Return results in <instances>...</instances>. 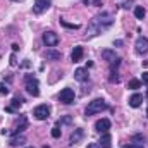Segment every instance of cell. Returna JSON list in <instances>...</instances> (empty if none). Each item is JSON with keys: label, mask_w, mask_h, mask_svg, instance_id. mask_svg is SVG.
<instances>
[{"label": "cell", "mask_w": 148, "mask_h": 148, "mask_svg": "<svg viewBox=\"0 0 148 148\" xmlns=\"http://www.w3.org/2000/svg\"><path fill=\"white\" fill-rule=\"evenodd\" d=\"M86 148H100V145H98V143H90Z\"/></svg>", "instance_id": "obj_28"}, {"label": "cell", "mask_w": 148, "mask_h": 148, "mask_svg": "<svg viewBox=\"0 0 148 148\" xmlns=\"http://www.w3.org/2000/svg\"><path fill=\"white\" fill-rule=\"evenodd\" d=\"M147 115H148V109H147Z\"/></svg>", "instance_id": "obj_34"}, {"label": "cell", "mask_w": 148, "mask_h": 148, "mask_svg": "<svg viewBox=\"0 0 148 148\" xmlns=\"http://www.w3.org/2000/svg\"><path fill=\"white\" fill-rule=\"evenodd\" d=\"M102 57H103L107 62H114V60H115V53H114L112 50H103V52H102Z\"/></svg>", "instance_id": "obj_17"}, {"label": "cell", "mask_w": 148, "mask_h": 148, "mask_svg": "<svg viewBox=\"0 0 148 148\" xmlns=\"http://www.w3.org/2000/svg\"><path fill=\"white\" fill-rule=\"evenodd\" d=\"M47 59H48V60H60V52L48 50V52H47Z\"/></svg>", "instance_id": "obj_18"}, {"label": "cell", "mask_w": 148, "mask_h": 148, "mask_svg": "<svg viewBox=\"0 0 148 148\" xmlns=\"http://www.w3.org/2000/svg\"><path fill=\"white\" fill-rule=\"evenodd\" d=\"M109 105H107V102L105 100H102V98H97V100H93V102H90V105L86 107V115H93V114H98V112L105 110Z\"/></svg>", "instance_id": "obj_2"}, {"label": "cell", "mask_w": 148, "mask_h": 148, "mask_svg": "<svg viewBox=\"0 0 148 148\" xmlns=\"http://www.w3.org/2000/svg\"><path fill=\"white\" fill-rule=\"evenodd\" d=\"M127 88H129V90H138V88H141V81H140V79H131V81L127 83Z\"/></svg>", "instance_id": "obj_20"}, {"label": "cell", "mask_w": 148, "mask_h": 148, "mask_svg": "<svg viewBox=\"0 0 148 148\" xmlns=\"http://www.w3.org/2000/svg\"><path fill=\"white\" fill-rule=\"evenodd\" d=\"M26 91L31 95V97H38L40 95V84H38V79L33 76H26Z\"/></svg>", "instance_id": "obj_3"}, {"label": "cell", "mask_w": 148, "mask_h": 148, "mask_svg": "<svg viewBox=\"0 0 148 148\" xmlns=\"http://www.w3.org/2000/svg\"><path fill=\"white\" fill-rule=\"evenodd\" d=\"M109 79H110V83H119V76H117V73H114V71H112Z\"/></svg>", "instance_id": "obj_24"}, {"label": "cell", "mask_w": 148, "mask_h": 148, "mask_svg": "<svg viewBox=\"0 0 148 148\" xmlns=\"http://www.w3.org/2000/svg\"><path fill=\"white\" fill-rule=\"evenodd\" d=\"M14 2H19V0H14Z\"/></svg>", "instance_id": "obj_35"}, {"label": "cell", "mask_w": 148, "mask_h": 148, "mask_svg": "<svg viewBox=\"0 0 148 148\" xmlns=\"http://www.w3.org/2000/svg\"><path fill=\"white\" fill-rule=\"evenodd\" d=\"M26 148H35V147H26Z\"/></svg>", "instance_id": "obj_32"}, {"label": "cell", "mask_w": 148, "mask_h": 148, "mask_svg": "<svg viewBox=\"0 0 148 148\" xmlns=\"http://www.w3.org/2000/svg\"><path fill=\"white\" fill-rule=\"evenodd\" d=\"M43 148H50V147H48V145H45V147H43Z\"/></svg>", "instance_id": "obj_31"}, {"label": "cell", "mask_w": 148, "mask_h": 148, "mask_svg": "<svg viewBox=\"0 0 148 148\" xmlns=\"http://www.w3.org/2000/svg\"><path fill=\"white\" fill-rule=\"evenodd\" d=\"M52 136H53V138H60V127H59V124L53 126V129H52Z\"/></svg>", "instance_id": "obj_23"}, {"label": "cell", "mask_w": 148, "mask_h": 148, "mask_svg": "<svg viewBox=\"0 0 148 148\" xmlns=\"http://www.w3.org/2000/svg\"><path fill=\"white\" fill-rule=\"evenodd\" d=\"M43 43L47 47H55L59 43V35L53 33V31H45L43 33Z\"/></svg>", "instance_id": "obj_8"}, {"label": "cell", "mask_w": 148, "mask_h": 148, "mask_svg": "<svg viewBox=\"0 0 148 148\" xmlns=\"http://www.w3.org/2000/svg\"><path fill=\"white\" fill-rule=\"evenodd\" d=\"M112 24H114V17H112L110 14L97 16V17H93V19L90 21V24H88V35H86V36L88 38L97 36V35L107 31Z\"/></svg>", "instance_id": "obj_1"}, {"label": "cell", "mask_w": 148, "mask_h": 148, "mask_svg": "<svg viewBox=\"0 0 148 148\" xmlns=\"http://www.w3.org/2000/svg\"><path fill=\"white\" fill-rule=\"evenodd\" d=\"M12 50H14V52H17V50H19V47H17V43H14V45H12Z\"/></svg>", "instance_id": "obj_30"}, {"label": "cell", "mask_w": 148, "mask_h": 148, "mask_svg": "<svg viewBox=\"0 0 148 148\" xmlns=\"http://www.w3.org/2000/svg\"><path fill=\"white\" fill-rule=\"evenodd\" d=\"M10 66H16V57H14V55L10 57Z\"/></svg>", "instance_id": "obj_29"}, {"label": "cell", "mask_w": 148, "mask_h": 148, "mask_svg": "<svg viewBox=\"0 0 148 148\" xmlns=\"http://www.w3.org/2000/svg\"><path fill=\"white\" fill-rule=\"evenodd\" d=\"M95 129H97L100 134H102V133H109V129H110V121H109V119H100V121H97Z\"/></svg>", "instance_id": "obj_9"}, {"label": "cell", "mask_w": 148, "mask_h": 148, "mask_svg": "<svg viewBox=\"0 0 148 148\" xmlns=\"http://www.w3.org/2000/svg\"><path fill=\"white\" fill-rule=\"evenodd\" d=\"M26 127H28V121H26V117H24V115H21V117H19V121H17V124H16L14 133H16V134H19V133H23Z\"/></svg>", "instance_id": "obj_13"}, {"label": "cell", "mask_w": 148, "mask_h": 148, "mask_svg": "<svg viewBox=\"0 0 148 148\" xmlns=\"http://www.w3.org/2000/svg\"><path fill=\"white\" fill-rule=\"evenodd\" d=\"M141 81H143L145 84H148V73H143V77H141Z\"/></svg>", "instance_id": "obj_27"}, {"label": "cell", "mask_w": 148, "mask_h": 148, "mask_svg": "<svg viewBox=\"0 0 148 148\" xmlns=\"http://www.w3.org/2000/svg\"><path fill=\"white\" fill-rule=\"evenodd\" d=\"M124 148H143L140 143H129V145H126Z\"/></svg>", "instance_id": "obj_26"}, {"label": "cell", "mask_w": 148, "mask_h": 148, "mask_svg": "<svg viewBox=\"0 0 148 148\" xmlns=\"http://www.w3.org/2000/svg\"><path fill=\"white\" fill-rule=\"evenodd\" d=\"M33 115L36 117L38 121H45V119H48V115H50V107L48 105H38L36 109L33 110Z\"/></svg>", "instance_id": "obj_5"}, {"label": "cell", "mask_w": 148, "mask_h": 148, "mask_svg": "<svg viewBox=\"0 0 148 148\" xmlns=\"http://www.w3.org/2000/svg\"><path fill=\"white\" fill-rule=\"evenodd\" d=\"M9 93V88L5 84H0V95H7Z\"/></svg>", "instance_id": "obj_25"}, {"label": "cell", "mask_w": 148, "mask_h": 148, "mask_svg": "<svg viewBox=\"0 0 148 148\" xmlns=\"http://www.w3.org/2000/svg\"><path fill=\"white\" fill-rule=\"evenodd\" d=\"M145 66H148V62H145Z\"/></svg>", "instance_id": "obj_33"}, {"label": "cell", "mask_w": 148, "mask_h": 148, "mask_svg": "<svg viewBox=\"0 0 148 148\" xmlns=\"http://www.w3.org/2000/svg\"><path fill=\"white\" fill-rule=\"evenodd\" d=\"M52 5V0H35V5H33V12L35 14H41L45 10H48Z\"/></svg>", "instance_id": "obj_7"}, {"label": "cell", "mask_w": 148, "mask_h": 148, "mask_svg": "<svg viewBox=\"0 0 148 148\" xmlns=\"http://www.w3.org/2000/svg\"><path fill=\"white\" fill-rule=\"evenodd\" d=\"M141 102H143V95H140V93H134L133 97H129V105L133 109H138L141 105Z\"/></svg>", "instance_id": "obj_12"}, {"label": "cell", "mask_w": 148, "mask_h": 148, "mask_svg": "<svg viewBox=\"0 0 148 148\" xmlns=\"http://www.w3.org/2000/svg\"><path fill=\"white\" fill-rule=\"evenodd\" d=\"M83 55H84L83 47H74L73 53H71V59H73V62H79V60L83 59Z\"/></svg>", "instance_id": "obj_15"}, {"label": "cell", "mask_w": 148, "mask_h": 148, "mask_svg": "<svg viewBox=\"0 0 148 148\" xmlns=\"http://www.w3.org/2000/svg\"><path fill=\"white\" fill-rule=\"evenodd\" d=\"M59 100H60L62 103H66V105L74 103V90L73 88H64V90L60 91V95H59Z\"/></svg>", "instance_id": "obj_4"}, {"label": "cell", "mask_w": 148, "mask_h": 148, "mask_svg": "<svg viewBox=\"0 0 148 148\" xmlns=\"http://www.w3.org/2000/svg\"><path fill=\"white\" fill-rule=\"evenodd\" d=\"M23 143H24V136H14V138L10 140V145H12V147L23 145Z\"/></svg>", "instance_id": "obj_21"}, {"label": "cell", "mask_w": 148, "mask_h": 148, "mask_svg": "<svg viewBox=\"0 0 148 148\" xmlns=\"http://www.w3.org/2000/svg\"><path fill=\"white\" fill-rule=\"evenodd\" d=\"M134 50H136V53H140V55L148 53V38H145V36L138 38L136 43H134Z\"/></svg>", "instance_id": "obj_6"}, {"label": "cell", "mask_w": 148, "mask_h": 148, "mask_svg": "<svg viewBox=\"0 0 148 148\" xmlns=\"http://www.w3.org/2000/svg\"><path fill=\"white\" fill-rule=\"evenodd\" d=\"M74 77H76L77 81H81V83L88 81V69H84V67H79V69H76Z\"/></svg>", "instance_id": "obj_14"}, {"label": "cell", "mask_w": 148, "mask_h": 148, "mask_svg": "<svg viewBox=\"0 0 148 148\" xmlns=\"http://www.w3.org/2000/svg\"><path fill=\"white\" fill-rule=\"evenodd\" d=\"M23 102H24V100H23L21 97H14L12 103H10V105L7 107V112H16L17 109H19V107H21V105H23Z\"/></svg>", "instance_id": "obj_16"}, {"label": "cell", "mask_w": 148, "mask_h": 148, "mask_svg": "<svg viewBox=\"0 0 148 148\" xmlns=\"http://www.w3.org/2000/svg\"><path fill=\"white\" fill-rule=\"evenodd\" d=\"M83 138H84V129H81V127L74 129L73 134H71V145H76V143H79Z\"/></svg>", "instance_id": "obj_10"}, {"label": "cell", "mask_w": 148, "mask_h": 148, "mask_svg": "<svg viewBox=\"0 0 148 148\" xmlns=\"http://www.w3.org/2000/svg\"><path fill=\"white\" fill-rule=\"evenodd\" d=\"M60 24H62L64 28H69V29H79V24H71V23H67L66 19H60Z\"/></svg>", "instance_id": "obj_22"}, {"label": "cell", "mask_w": 148, "mask_h": 148, "mask_svg": "<svg viewBox=\"0 0 148 148\" xmlns=\"http://www.w3.org/2000/svg\"><path fill=\"white\" fill-rule=\"evenodd\" d=\"M98 145H100V148H110V145H112V136L109 134V133H102V138H100Z\"/></svg>", "instance_id": "obj_11"}, {"label": "cell", "mask_w": 148, "mask_h": 148, "mask_svg": "<svg viewBox=\"0 0 148 148\" xmlns=\"http://www.w3.org/2000/svg\"><path fill=\"white\" fill-rule=\"evenodd\" d=\"M134 16H136V19H143V17L147 16V10H145L141 5H138V7L134 9Z\"/></svg>", "instance_id": "obj_19"}]
</instances>
